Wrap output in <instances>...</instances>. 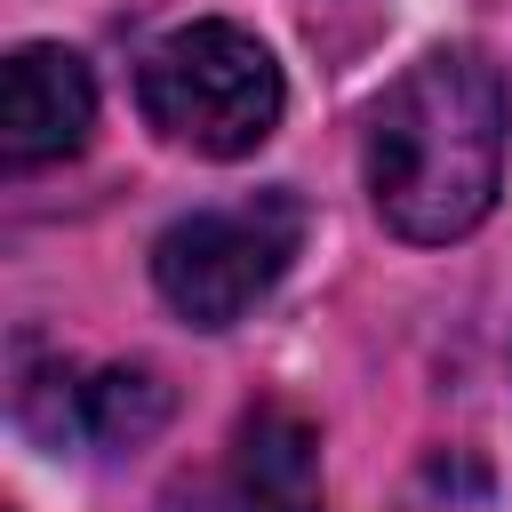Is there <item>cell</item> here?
Here are the masks:
<instances>
[{"label":"cell","mask_w":512,"mask_h":512,"mask_svg":"<svg viewBox=\"0 0 512 512\" xmlns=\"http://www.w3.org/2000/svg\"><path fill=\"white\" fill-rule=\"evenodd\" d=\"M512 88L488 48H424L368 112V200L392 240L448 248L504 192Z\"/></svg>","instance_id":"6da1fadb"},{"label":"cell","mask_w":512,"mask_h":512,"mask_svg":"<svg viewBox=\"0 0 512 512\" xmlns=\"http://www.w3.org/2000/svg\"><path fill=\"white\" fill-rule=\"evenodd\" d=\"M136 104L168 144H184L200 160H240L280 128L288 88H280V64L256 32H240L224 16H200V24L168 32L144 56Z\"/></svg>","instance_id":"7a4b0ae2"},{"label":"cell","mask_w":512,"mask_h":512,"mask_svg":"<svg viewBox=\"0 0 512 512\" xmlns=\"http://www.w3.org/2000/svg\"><path fill=\"white\" fill-rule=\"evenodd\" d=\"M96 128V80L72 48L56 40H24L0 72V152L8 168H40L80 152Z\"/></svg>","instance_id":"277c9868"},{"label":"cell","mask_w":512,"mask_h":512,"mask_svg":"<svg viewBox=\"0 0 512 512\" xmlns=\"http://www.w3.org/2000/svg\"><path fill=\"white\" fill-rule=\"evenodd\" d=\"M160 416H168V384L152 368H104L80 384V432L96 448H136L160 432Z\"/></svg>","instance_id":"8992f818"},{"label":"cell","mask_w":512,"mask_h":512,"mask_svg":"<svg viewBox=\"0 0 512 512\" xmlns=\"http://www.w3.org/2000/svg\"><path fill=\"white\" fill-rule=\"evenodd\" d=\"M232 512H320V432L280 408L256 400L232 432Z\"/></svg>","instance_id":"5b68a950"},{"label":"cell","mask_w":512,"mask_h":512,"mask_svg":"<svg viewBox=\"0 0 512 512\" xmlns=\"http://www.w3.org/2000/svg\"><path fill=\"white\" fill-rule=\"evenodd\" d=\"M304 248V200L296 192H248L224 208H192L152 240V288L192 328H232L248 304L280 288V272Z\"/></svg>","instance_id":"3957f363"}]
</instances>
